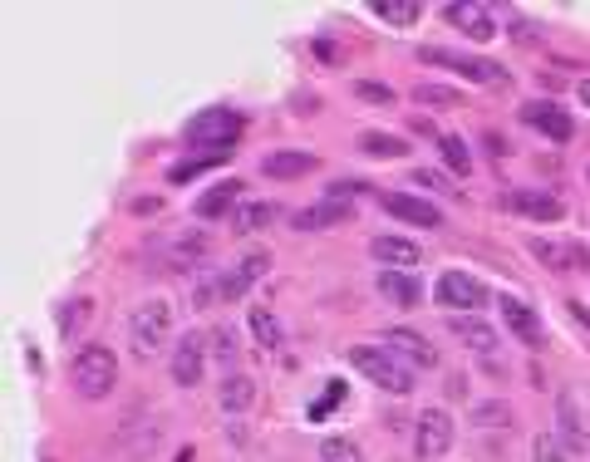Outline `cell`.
Wrapping results in <instances>:
<instances>
[{
	"label": "cell",
	"instance_id": "cell-1",
	"mask_svg": "<svg viewBox=\"0 0 590 462\" xmlns=\"http://www.w3.org/2000/svg\"><path fill=\"white\" fill-rule=\"evenodd\" d=\"M350 364L369 379V384H379V389H389V394H409L413 389V374L409 364L394 354V349H374V345H354L350 349Z\"/></svg>",
	"mask_w": 590,
	"mask_h": 462
},
{
	"label": "cell",
	"instance_id": "cell-2",
	"mask_svg": "<svg viewBox=\"0 0 590 462\" xmlns=\"http://www.w3.org/2000/svg\"><path fill=\"white\" fill-rule=\"evenodd\" d=\"M69 374H74V389H79L84 399H104V394H109V389L118 384V359H114V349L84 345L79 354H74Z\"/></svg>",
	"mask_w": 590,
	"mask_h": 462
},
{
	"label": "cell",
	"instance_id": "cell-3",
	"mask_svg": "<svg viewBox=\"0 0 590 462\" xmlns=\"http://www.w3.org/2000/svg\"><path fill=\"white\" fill-rule=\"evenodd\" d=\"M173 330V305L168 300H143L133 315H128V335H133V349L138 354H153V349L168 340Z\"/></svg>",
	"mask_w": 590,
	"mask_h": 462
},
{
	"label": "cell",
	"instance_id": "cell-4",
	"mask_svg": "<svg viewBox=\"0 0 590 462\" xmlns=\"http://www.w3.org/2000/svg\"><path fill=\"white\" fill-rule=\"evenodd\" d=\"M241 128H246V118L232 114V109H207V114H197L187 123V143H197V148H232L236 138H241Z\"/></svg>",
	"mask_w": 590,
	"mask_h": 462
},
{
	"label": "cell",
	"instance_id": "cell-5",
	"mask_svg": "<svg viewBox=\"0 0 590 462\" xmlns=\"http://www.w3.org/2000/svg\"><path fill=\"white\" fill-rule=\"evenodd\" d=\"M448 448H453V418L443 408H423L418 423H413V453L423 462H433V458H443Z\"/></svg>",
	"mask_w": 590,
	"mask_h": 462
},
{
	"label": "cell",
	"instance_id": "cell-6",
	"mask_svg": "<svg viewBox=\"0 0 590 462\" xmlns=\"http://www.w3.org/2000/svg\"><path fill=\"white\" fill-rule=\"evenodd\" d=\"M438 300L448 310H482L487 305V286L472 271H443L438 276Z\"/></svg>",
	"mask_w": 590,
	"mask_h": 462
},
{
	"label": "cell",
	"instance_id": "cell-7",
	"mask_svg": "<svg viewBox=\"0 0 590 462\" xmlns=\"http://www.w3.org/2000/svg\"><path fill=\"white\" fill-rule=\"evenodd\" d=\"M428 64H443V69H458V74H468L477 84H502L507 79V69L497 64V59H477V55H458V50H423Z\"/></svg>",
	"mask_w": 590,
	"mask_h": 462
},
{
	"label": "cell",
	"instance_id": "cell-8",
	"mask_svg": "<svg viewBox=\"0 0 590 462\" xmlns=\"http://www.w3.org/2000/svg\"><path fill=\"white\" fill-rule=\"evenodd\" d=\"M556 428H561V443L571 453H586L590 448V428H586V413H581V394L576 389H566L556 399Z\"/></svg>",
	"mask_w": 590,
	"mask_h": 462
},
{
	"label": "cell",
	"instance_id": "cell-9",
	"mask_svg": "<svg viewBox=\"0 0 590 462\" xmlns=\"http://www.w3.org/2000/svg\"><path fill=\"white\" fill-rule=\"evenodd\" d=\"M443 15H448V25H453V30H463V35H468V40H477V45L497 35L492 10H487V5H477V0H453Z\"/></svg>",
	"mask_w": 590,
	"mask_h": 462
},
{
	"label": "cell",
	"instance_id": "cell-10",
	"mask_svg": "<svg viewBox=\"0 0 590 462\" xmlns=\"http://www.w3.org/2000/svg\"><path fill=\"white\" fill-rule=\"evenodd\" d=\"M522 123L536 128V133H546V138H556V143H566V138L576 133V123L561 114V104H551V99H531V104H522Z\"/></svg>",
	"mask_w": 590,
	"mask_h": 462
},
{
	"label": "cell",
	"instance_id": "cell-11",
	"mask_svg": "<svg viewBox=\"0 0 590 462\" xmlns=\"http://www.w3.org/2000/svg\"><path fill=\"white\" fill-rule=\"evenodd\" d=\"M202 340L197 335H182L173 349V379L182 389H197V379H202V369H207V354H202Z\"/></svg>",
	"mask_w": 590,
	"mask_h": 462
},
{
	"label": "cell",
	"instance_id": "cell-12",
	"mask_svg": "<svg viewBox=\"0 0 590 462\" xmlns=\"http://www.w3.org/2000/svg\"><path fill=\"white\" fill-rule=\"evenodd\" d=\"M379 202H384V212L404 217V222H413V227H443V212H438L433 202H418V197H409V192H384Z\"/></svg>",
	"mask_w": 590,
	"mask_h": 462
},
{
	"label": "cell",
	"instance_id": "cell-13",
	"mask_svg": "<svg viewBox=\"0 0 590 462\" xmlns=\"http://www.w3.org/2000/svg\"><path fill=\"white\" fill-rule=\"evenodd\" d=\"M502 320H507V330H512L522 345H541V320H536V310H531L527 300L502 295Z\"/></svg>",
	"mask_w": 590,
	"mask_h": 462
},
{
	"label": "cell",
	"instance_id": "cell-14",
	"mask_svg": "<svg viewBox=\"0 0 590 462\" xmlns=\"http://www.w3.org/2000/svg\"><path fill=\"white\" fill-rule=\"evenodd\" d=\"M158 256H163L168 271H187V266H197V256H207V236H202V231H187V236H177V241H163Z\"/></svg>",
	"mask_w": 590,
	"mask_h": 462
},
{
	"label": "cell",
	"instance_id": "cell-15",
	"mask_svg": "<svg viewBox=\"0 0 590 462\" xmlns=\"http://www.w3.org/2000/svg\"><path fill=\"white\" fill-rule=\"evenodd\" d=\"M315 163H320L315 153L286 148V153H266V158H261V173H266V177H305Z\"/></svg>",
	"mask_w": 590,
	"mask_h": 462
},
{
	"label": "cell",
	"instance_id": "cell-16",
	"mask_svg": "<svg viewBox=\"0 0 590 462\" xmlns=\"http://www.w3.org/2000/svg\"><path fill=\"white\" fill-rule=\"evenodd\" d=\"M369 251H374V261H384L389 271H394V266H418V246H413L409 236H374Z\"/></svg>",
	"mask_w": 590,
	"mask_h": 462
},
{
	"label": "cell",
	"instance_id": "cell-17",
	"mask_svg": "<svg viewBox=\"0 0 590 462\" xmlns=\"http://www.w3.org/2000/svg\"><path fill=\"white\" fill-rule=\"evenodd\" d=\"M379 295L394 300V305H404V310H413L423 300V290H418V281H413L409 271H379Z\"/></svg>",
	"mask_w": 590,
	"mask_h": 462
},
{
	"label": "cell",
	"instance_id": "cell-18",
	"mask_svg": "<svg viewBox=\"0 0 590 462\" xmlns=\"http://www.w3.org/2000/svg\"><path fill=\"white\" fill-rule=\"evenodd\" d=\"M384 345L394 349L399 359H413V364H438V354L428 349V340L413 335V330H384Z\"/></svg>",
	"mask_w": 590,
	"mask_h": 462
},
{
	"label": "cell",
	"instance_id": "cell-19",
	"mask_svg": "<svg viewBox=\"0 0 590 462\" xmlns=\"http://www.w3.org/2000/svg\"><path fill=\"white\" fill-rule=\"evenodd\" d=\"M512 207L517 212H527L536 222H561V197H551V192H512Z\"/></svg>",
	"mask_w": 590,
	"mask_h": 462
},
{
	"label": "cell",
	"instance_id": "cell-20",
	"mask_svg": "<svg viewBox=\"0 0 590 462\" xmlns=\"http://www.w3.org/2000/svg\"><path fill=\"white\" fill-rule=\"evenodd\" d=\"M241 192H246L241 182H217V187H212V192L197 202V217H222L227 207L236 212V207H241Z\"/></svg>",
	"mask_w": 590,
	"mask_h": 462
},
{
	"label": "cell",
	"instance_id": "cell-21",
	"mask_svg": "<svg viewBox=\"0 0 590 462\" xmlns=\"http://www.w3.org/2000/svg\"><path fill=\"white\" fill-rule=\"evenodd\" d=\"M345 217H350V207H345V202H320V207H310V212H300V217H295V231L335 227V222H345Z\"/></svg>",
	"mask_w": 590,
	"mask_h": 462
},
{
	"label": "cell",
	"instance_id": "cell-22",
	"mask_svg": "<svg viewBox=\"0 0 590 462\" xmlns=\"http://www.w3.org/2000/svg\"><path fill=\"white\" fill-rule=\"evenodd\" d=\"M453 335H458V340H468L477 354H492V349H497V335H492L477 315H472V320H468V315H453Z\"/></svg>",
	"mask_w": 590,
	"mask_h": 462
},
{
	"label": "cell",
	"instance_id": "cell-23",
	"mask_svg": "<svg viewBox=\"0 0 590 462\" xmlns=\"http://www.w3.org/2000/svg\"><path fill=\"white\" fill-rule=\"evenodd\" d=\"M271 222H276V207H271V202H241L232 212L236 231H261V227H271Z\"/></svg>",
	"mask_w": 590,
	"mask_h": 462
},
{
	"label": "cell",
	"instance_id": "cell-24",
	"mask_svg": "<svg viewBox=\"0 0 590 462\" xmlns=\"http://www.w3.org/2000/svg\"><path fill=\"white\" fill-rule=\"evenodd\" d=\"M438 153H443V163H448L458 177L472 173V153H468V143H463L458 133H438Z\"/></svg>",
	"mask_w": 590,
	"mask_h": 462
},
{
	"label": "cell",
	"instance_id": "cell-25",
	"mask_svg": "<svg viewBox=\"0 0 590 462\" xmlns=\"http://www.w3.org/2000/svg\"><path fill=\"white\" fill-rule=\"evenodd\" d=\"M359 148H364L369 158H404V153H409V143H404V138H394V133H364V138H359Z\"/></svg>",
	"mask_w": 590,
	"mask_h": 462
},
{
	"label": "cell",
	"instance_id": "cell-26",
	"mask_svg": "<svg viewBox=\"0 0 590 462\" xmlns=\"http://www.w3.org/2000/svg\"><path fill=\"white\" fill-rule=\"evenodd\" d=\"M261 271H266V256H246L232 276L222 281V290H227V295H241V290L251 286V281H261Z\"/></svg>",
	"mask_w": 590,
	"mask_h": 462
},
{
	"label": "cell",
	"instance_id": "cell-27",
	"mask_svg": "<svg viewBox=\"0 0 590 462\" xmlns=\"http://www.w3.org/2000/svg\"><path fill=\"white\" fill-rule=\"evenodd\" d=\"M251 335H256L266 349H276L281 345V325H276V315L261 310V305H251Z\"/></svg>",
	"mask_w": 590,
	"mask_h": 462
},
{
	"label": "cell",
	"instance_id": "cell-28",
	"mask_svg": "<svg viewBox=\"0 0 590 462\" xmlns=\"http://www.w3.org/2000/svg\"><path fill=\"white\" fill-rule=\"evenodd\" d=\"M251 389H256V384H251V379H241V374H236V379H227V384H222V408H227V413L251 408V399H256Z\"/></svg>",
	"mask_w": 590,
	"mask_h": 462
},
{
	"label": "cell",
	"instance_id": "cell-29",
	"mask_svg": "<svg viewBox=\"0 0 590 462\" xmlns=\"http://www.w3.org/2000/svg\"><path fill=\"white\" fill-rule=\"evenodd\" d=\"M374 10H379L389 25H413V20H418V5H413V0H379Z\"/></svg>",
	"mask_w": 590,
	"mask_h": 462
},
{
	"label": "cell",
	"instance_id": "cell-30",
	"mask_svg": "<svg viewBox=\"0 0 590 462\" xmlns=\"http://www.w3.org/2000/svg\"><path fill=\"white\" fill-rule=\"evenodd\" d=\"M320 462H364V458H359V448L350 438H325L320 443Z\"/></svg>",
	"mask_w": 590,
	"mask_h": 462
},
{
	"label": "cell",
	"instance_id": "cell-31",
	"mask_svg": "<svg viewBox=\"0 0 590 462\" xmlns=\"http://www.w3.org/2000/svg\"><path fill=\"white\" fill-rule=\"evenodd\" d=\"M413 99H418V104H463V94H458V89H443V84H418Z\"/></svg>",
	"mask_w": 590,
	"mask_h": 462
},
{
	"label": "cell",
	"instance_id": "cell-32",
	"mask_svg": "<svg viewBox=\"0 0 590 462\" xmlns=\"http://www.w3.org/2000/svg\"><path fill=\"white\" fill-rule=\"evenodd\" d=\"M531 251H536L551 271H566V266H571V251H566V246H556V241H531Z\"/></svg>",
	"mask_w": 590,
	"mask_h": 462
},
{
	"label": "cell",
	"instance_id": "cell-33",
	"mask_svg": "<svg viewBox=\"0 0 590 462\" xmlns=\"http://www.w3.org/2000/svg\"><path fill=\"white\" fill-rule=\"evenodd\" d=\"M531 462H566V448H561L551 433H541V438L531 443Z\"/></svg>",
	"mask_w": 590,
	"mask_h": 462
},
{
	"label": "cell",
	"instance_id": "cell-34",
	"mask_svg": "<svg viewBox=\"0 0 590 462\" xmlns=\"http://www.w3.org/2000/svg\"><path fill=\"white\" fill-rule=\"evenodd\" d=\"M354 94L374 99V104H394V89H384V84H354Z\"/></svg>",
	"mask_w": 590,
	"mask_h": 462
},
{
	"label": "cell",
	"instance_id": "cell-35",
	"mask_svg": "<svg viewBox=\"0 0 590 462\" xmlns=\"http://www.w3.org/2000/svg\"><path fill=\"white\" fill-rule=\"evenodd\" d=\"M340 394H345V384H340V379H335V384H330V394H325V404H315V408H310V418H325V413H330V408L340 404Z\"/></svg>",
	"mask_w": 590,
	"mask_h": 462
},
{
	"label": "cell",
	"instance_id": "cell-36",
	"mask_svg": "<svg viewBox=\"0 0 590 462\" xmlns=\"http://www.w3.org/2000/svg\"><path fill=\"white\" fill-rule=\"evenodd\" d=\"M507 408H472V423H507Z\"/></svg>",
	"mask_w": 590,
	"mask_h": 462
},
{
	"label": "cell",
	"instance_id": "cell-37",
	"mask_svg": "<svg viewBox=\"0 0 590 462\" xmlns=\"http://www.w3.org/2000/svg\"><path fill=\"white\" fill-rule=\"evenodd\" d=\"M212 340H217V354H222V359H232V354H236V340H232V330H227V325H222Z\"/></svg>",
	"mask_w": 590,
	"mask_h": 462
},
{
	"label": "cell",
	"instance_id": "cell-38",
	"mask_svg": "<svg viewBox=\"0 0 590 462\" xmlns=\"http://www.w3.org/2000/svg\"><path fill=\"white\" fill-rule=\"evenodd\" d=\"M413 182H418V187H433V192H448V182H443L438 173H428V168H423V173H413Z\"/></svg>",
	"mask_w": 590,
	"mask_h": 462
},
{
	"label": "cell",
	"instance_id": "cell-39",
	"mask_svg": "<svg viewBox=\"0 0 590 462\" xmlns=\"http://www.w3.org/2000/svg\"><path fill=\"white\" fill-rule=\"evenodd\" d=\"M581 99H586V104H590V79H586V84H581Z\"/></svg>",
	"mask_w": 590,
	"mask_h": 462
},
{
	"label": "cell",
	"instance_id": "cell-40",
	"mask_svg": "<svg viewBox=\"0 0 590 462\" xmlns=\"http://www.w3.org/2000/svg\"><path fill=\"white\" fill-rule=\"evenodd\" d=\"M586 428H590V408H586Z\"/></svg>",
	"mask_w": 590,
	"mask_h": 462
}]
</instances>
